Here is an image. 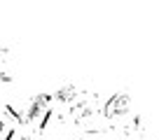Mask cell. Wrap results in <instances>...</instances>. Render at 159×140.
<instances>
[{
    "label": "cell",
    "mask_w": 159,
    "mask_h": 140,
    "mask_svg": "<svg viewBox=\"0 0 159 140\" xmlns=\"http://www.w3.org/2000/svg\"><path fill=\"white\" fill-rule=\"evenodd\" d=\"M103 112L110 121V129L122 133L124 138L134 140L145 133V121L129 94H115L108 100H103Z\"/></svg>",
    "instance_id": "6da1fadb"
},
{
    "label": "cell",
    "mask_w": 159,
    "mask_h": 140,
    "mask_svg": "<svg viewBox=\"0 0 159 140\" xmlns=\"http://www.w3.org/2000/svg\"><path fill=\"white\" fill-rule=\"evenodd\" d=\"M0 80H2V75H0Z\"/></svg>",
    "instance_id": "7a4b0ae2"
}]
</instances>
